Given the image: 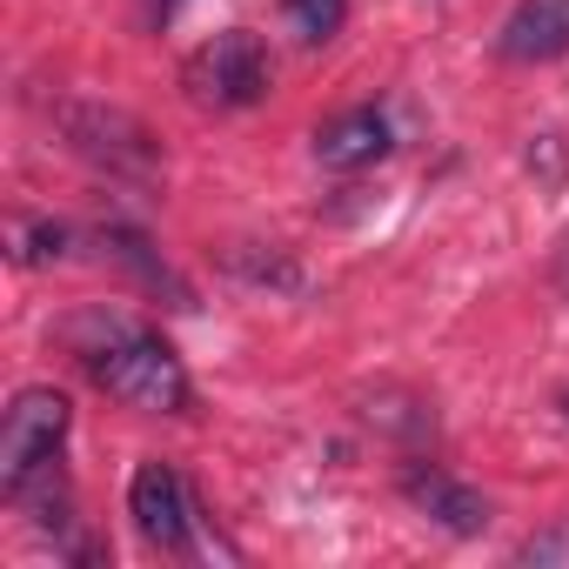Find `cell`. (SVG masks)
I'll use <instances>...</instances> for the list:
<instances>
[{
  "instance_id": "cell-1",
  "label": "cell",
  "mask_w": 569,
  "mask_h": 569,
  "mask_svg": "<svg viewBox=\"0 0 569 569\" xmlns=\"http://www.w3.org/2000/svg\"><path fill=\"white\" fill-rule=\"evenodd\" d=\"M61 342L81 356L94 389L114 396L121 409H134V416H194V382L154 329H141L114 309H81V316L61 322Z\"/></svg>"
},
{
  "instance_id": "cell-2",
  "label": "cell",
  "mask_w": 569,
  "mask_h": 569,
  "mask_svg": "<svg viewBox=\"0 0 569 569\" xmlns=\"http://www.w3.org/2000/svg\"><path fill=\"white\" fill-rule=\"evenodd\" d=\"M54 128H61V141H68L94 174H108V181L154 188V181L168 174V148H161V134H154L134 108L68 94V101H54Z\"/></svg>"
},
{
  "instance_id": "cell-3",
  "label": "cell",
  "mask_w": 569,
  "mask_h": 569,
  "mask_svg": "<svg viewBox=\"0 0 569 569\" xmlns=\"http://www.w3.org/2000/svg\"><path fill=\"white\" fill-rule=\"evenodd\" d=\"M128 516H134V536L154 549V556H194V549H221L208 536V516L188 489V476L161 456H148L134 476H128Z\"/></svg>"
},
{
  "instance_id": "cell-4",
  "label": "cell",
  "mask_w": 569,
  "mask_h": 569,
  "mask_svg": "<svg viewBox=\"0 0 569 569\" xmlns=\"http://www.w3.org/2000/svg\"><path fill=\"white\" fill-rule=\"evenodd\" d=\"M74 429V402L54 389V382H28L14 402H8V422H0V489H21L34 469L61 462V442Z\"/></svg>"
},
{
  "instance_id": "cell-5",
  "label": "cell",
  "mask_w": 569,
  "mask_h": 569,
  "mask_svg": "<svg viewBox=\"0 0 569 569\" xmlns=\"http://www.w3.org/2000/svg\"><path fill=\"white\" fill-rule=\"evenodd\" d=\"M268 81H274V61H268L261 34H248V28L201 41L181 68V88L201 108H254V101H268Z\"/></svg>"
},
{
  "instance_id": "cell-6",
  "label": "cell",
  "mask_w": 569,
  "mask_h": 569,
  "mask_svg": "<svg viewBox=\"0 0 569 569\" xmlns=\"http://www.w3.org/2000/svg\"><path fill=\"white\" fill-rule=\"evenodd\" d=\"M396 489H402V502L416 509V516H429L436 529H449V536H482L489 529V496L482 489H469L462 476H449L442 462H402V476H396Z\"/></svg>"
},
{
  "instance_id": "cell-7",
  "label": "cell",
  "mask_w": 569,
  "mask_h": 569,
  "mask_svg": "<svg viewBox=\"0 0 569 569\" xmlns=\"http://www.w3.org/2000/svg\"><path fill=\"white\" fill-rule=\"evenodd\" d=\"M496 54L516 61V68H549L569 54V0H516L502 34H496Z\"/></svg>"
},
{
  "instance_id": "cell-8",
  "label": "cell",
  "mask_w": 569,
  "mask_h": 569,
  "mask_svg": "<svg viewBox=\"0 0 569 569\" xmlns=\"http://www.w3.org/2000/svg\"><path fill=\"white\" fill-rule=\"evenodd\" d=\"M389 154H396V128H389L382 108H349L329 128H316V161L329 174H362V168H376Z\"/></svg>"
},
{
  "instance_id": "cell-9",
  "label": "cell",
  "mask_w": 569,
  "mask_h": 569,
  "mask_svg": "<svg viewBox=\"0 0 569 569\" xmlns=\"http://www.w3.org/2000/svg\"><path fill=\"white\" fill-rule=\"evenodd\" d=\"M101 248L121 261V268H134V281L141 289H154V296H168V309H194V289L174 274V261H161L154 248H148V234H134V228H101Z\"/></svg>"
},
{
  "instance_id": "cell-10",
  "label": "cell",
  "mask_w": 569,
  "mask_h": 569,
  "mask_svg": "<svg viewBox=\"0 0 569 569\" xmlns=\"http://www.w3.org/2000/svg\"><path fill=\"white\" fill-rule=\"evenodd\" d=\"M221 268H228L234 281H248V289H281V296H302V289H309V274L296 268V254H289V248L234 241V248L221 254Z\"/></svg>"
},
{
  "instance_id": "cell-11",
  "label": "cell",
  "mask_w": 569,
  "mask_h": 569,
  "mask_svg": "<svg viewBox=\"0 0 569 569\" xmlns=\"http://www.w3.org/2000/svg\"><path fill=\"white\" fill-rule=\"evenodd\" d=\"M362 422L396 436V442H436V409L422 396H402V389H376L362 396Z\"/></svg>"
},
{
  "instance_id": "cell-12",
  "label": "cell",
  "mask_w": 569,
  "mask_h": 569,
  "mask_svg": "<svg viewBox=\"0 0 569 569\" xmlns=\"http://www.w3.org/2000/svg\"><path fill=\"white\" fill-rule=\"evenodd\" d=\"M281 21L302 48H329L349 21V0H281Z\"/></svg>"
},
{
  "instance_id": "cell-13",
  "label": "cell",
  "mask_w": 569,
  "mask_h": 569,
  "mask_svg": "<svg viewBox=\"0 0 569 569\" xmlns=\"http://www.w3.org/2000/svg\"><path fill=\"white\" fill-rule=\"evenodd\" d=\"M68 248H74V228H68V221H48V214H41V221H14V261H21V268L61 261Z\"/></svg>"
},
{
  "instance_id": "cell-14",
  "label": "cell",
  "mask_w": 569,
  "mask_h": 569,
  "mask_svg": "<svg viewBox=\"0 0 569 569\" xmlns=\"http://www.w3.org/2000/svg\"><path fill=\"white\" fill-rule=\"evenodd\" d=\"M516 562H569V516H556L549 529L516 542Z\"/></svg>"
},
{
  "instance_id": "cell-15",
  "label": "cell",
  "mask_w": 569,
  "mask_h": 569,
  "mask_svg": "<svg viewBox=\"0 0 569 569\" xmlns=\"http://www.w3.org/2000/svg\"><path fill=\"white\" fill-rule=\"evenodd\" d=\"M522 161H529V174H536L542 188H556V181L569 174V154H562V141H556V134H536V148H529Z\"/></svg>"
},
{
  "instance_id": "cell-16",
  "label": "cell",
  "mask_w": 569,
  "mask_h": 569,
  "mask_svg": "<svg viewBox=\"0 0 569 569\" xmlns=\"http://www.w3.org/2000/svg\"><path fill=\"white\" fill-rule=\"evenodd\" d=\"M549 281H556V289L569 296V228L556 234V254H549Z\"/></svg>"
},
{
  "instance_id": "cell-17",
  "label": "cell",
  "mask_w": 569,
  "mask_h": 569,
  "mask_svg": "<svg viewBox=\"0 0 569 569\" xmlns=\"http://www.w3.org/2000/svg\"><path fill=\"white\" fill-rule=\"evenodd\" d=\"M174 8H181V0H141V14H148L154 28H168V21H174Z\"/></svg>"
},
{
  "instance_id": "cell-18",
  "label": "cell",
  "mask_w": 569,
  "mask_h": 569,
  "mask_svg": "<svg viewBox=\"0 0 569 569\" xmlns=\"http://www.w3.org/2000/svg\"><path fill=\"white\" fill-rule=\"evenodd\" d=\"M556 416H562V422H569V389H562V396H556Z\"/></svg>"
}]
</instances>
